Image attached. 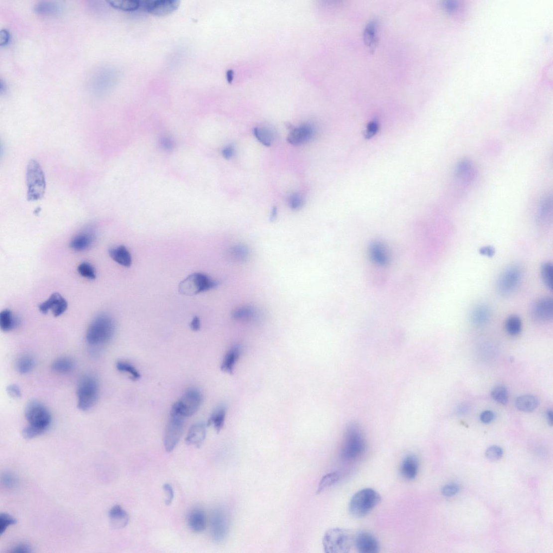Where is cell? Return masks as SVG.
I'll use <instances>...</instances> for the list:
<instances>
[{
	"label": "cell",
	"instance_id": "obj_1",
	"mask_svg": "<svg viewBox=\"0 0 553 553\" xmlns=\"http://www.w3.org/2000/svg\"><path fill=\"white\" fill-rule=\"evenodd\" d=\"M25 417L28 425L23 431V436L30 440L45 432L52 423V416L46 408L39 402H30L25 410Z\"/></svg>",
	"mask_w": 553,
	"mask_h": 553
},
{
	"label": "cell",
	"instance_id": "obj_2",
	"mask_svg": "<svg viewBox=\"0 0 553 553\" xmlns=\"http://www.w3.org/2000/svg\"><path fill=\"white\" fill-rule=\"evenodd\" d=\"M115 332V324L111 318L106 315L96 317L89 327L86 339L89 344L101 346L109 342Z\"/></svg>",
	"mask_w": 553,
	"mask_h": 553
},
{
	"label": "cell",
	"instance_id": "obj_3",
	"mask_svg": "<svg viewBox=\"0 0 553 553\" xmlns=\"http://www.w3.org/2000/svg\"><path fill=\"white\" fill-rule=\"evenodd\" d=\"M355 536L347 530L335 528L327 531L323 538L324 552L327 553H347L354 545Z\"/></svg>",
	"mask_w": 553,
	"mask_h": 553
},
{
	"label": "cell",
	"instance_id": "obj_4",
	"mask_svg": "<svg viewBox=\"0 0 553 553\" xmlns=\"http://www.w3.org/2000/svg\"><path fill=\"white\" fill-rule=\"evenodd\" d=\"M380 495L374 489L364 488L356 493L349 504V511L355 518L366 516L380 503Z\"/></svg>",
	"mask_w": 553,
	"mask_h": 553
},
{
	"label": "cell",
	"instance_id": "obj_5",
	"mask_svg": "<svg viewBox=\"0 0 553 553\" xmlns=\"http://www.w3.org/2000/svg\"><path fill=\"white\" fill-rule=\"evenodd\" d=\"M27 198L30 201L42 199L46 192V183L43 170L39 162L31 160L26 171Z\"/></svg>",
	"mask_w": 553,
	"mask_h": 553
},
{
	"label": "cell",
	"instance_id": "obj_6",
	"mask_svg": "<svg viewBox=\"0 0 553 553\" xmlns=\"http://www.w3.org/2000/svg\"><path fill=\"white\" fill-rule=\"evenodd\" d=\"M78 408L82 411L90 410L96 404L99 395V386L92 375L82 376L78 381L77 390Z\"/></svg>",
	"mask_w": 553,
	"mask_h": 553
},
{
	"label": "cell",
	"instance_id": "obj_7",
	"mask_svg": "<svg viewBox=\"0 0 553 553\" xmlns=\"http://www.w3.org/2000/svg\"><path fill=\"white\" fill-rule=\"evenodd\" d=\"M202 402L203 396L199 390L196 388L189 389L173 404L171 409L170 415L180 416L184 418L192 417L198 412Z\"/></svg>",
	"mask_w": 553,
	"mask_h": 553
},
{
	"label": "cell",
	"instance_id": "obj_8",
	"mask_svg": "<svg viewBox=\"0 0 553 553\" xmlns=\"http://www.w3.org/2000/svg\"><path fill=\"white\" fill-rule=\"evenodd\" d=\"M365 449L364 437L358 425H349L346 432L345 442L342 451V456L346 460L358 458Z\"/></svg>",
	"mask_w": 553,
	"mask_h": 553
},
{
	"label": "cell",
	"instance_id": "obj_9",
	"mask_svg": "<svg viewBox=\"0 0 553 553\" xmlns=\"http://www.w3.org/2000/svg\"><path fill=\"white\" fill-rule=\"evenodd\" d=\"M217 281L204 273H194L184 279L179 284L180 293L186 296H194L218 287Z\"/></svg>",
	"mask_w": 553,
	"mask_h": 553
},
{
	"label": "cell",
	"instance_id": "obj_10",
	"mask_svg": "<svg viewBox=\"0 0 553 553\" xmlns=\"http://www.w3.org/2000/svg\"><path fill=\"white\" fill-rule=\"evenodd\" d=\"M184 425L185 418L170 415L164 436V445L167 452H173L179 444L183 434Z\"/></svg>",
	"mask_w": 553,
	"mask_h": 553
},
{
	"label": "cell",
	"instance_id": "obj_11",
	"mask_svg": "<svg viewBox=\"0 0 553 553\" xmlns=\"http://www.w3.org/2000/svg\"><path fill=\"white\" fill-rule=\"evenodd\" d=\"M522 278V271L519 266H510L502 273L497 284L499 294L503 296H508L516 291Z\"/></svg>",
	"mask_w": 553,
	"mask_h": 553
},
{
	"label": "cell",
	"instance_id": "obj_12",
	"mask_svg": "<svg viewBox=\"0 0 553 553\" xmlns=\"http://www.w3.org/2000/svg\"><path fill=\"white\" fill-rule=\"evenodd\" d=\"M226 513L221 508L215 509L211 517V534L213 541L221 544L226 540L229 529Z\"/></svg>",
	"mask_w": 553,
	"mask_h": 553
},
{
	"label": "cell",
	"instance_id": "obj_13",
	"mask_svg": "<svg viewBox=\"0 0 553 553\" xmlns=\"http://www.w3.org/2000/svg\"><path fill=\"white\" fill-rule=\"evenodd\" d=\"M531 314L532 319L538 322H549L553 320V301L550 297L539 299L532 305Z\"/></svg>",
	"mask_w": 553,
	"mask_h": 553
},
{
	"label": "cell",
	"instance_id": "obj_14",
	"mask_svg": "<svg viewBox=\"0 0 553 553\" xmlns=\"http://www.w3.org/2000/svg\"><path fill=\"white\" fill-rule=\"evenodd\" d=\"M67 308V301L58 292H54L51 295L47 300L41 303L39 306V309L41 314L46 315L51 311L55 317L62 315L66 312Z\"/></svg>",
	"mask_w": 553,
	"mask_h": 553
},
{
	"label": "cell",
	"instance_id": "obj_15",
	"mask_svg": "<svg viewBox=\"0 0 553 553\" xmlns=\"http://www.w3.org/2000/svg\"><path fill=\"white\" fill-rule=\"evenodd\" d=\"M179 0H156L146 3V9L150 14L156 16L168 15L179 8Z\"/></svg>",
	"mask_w": 553,
	"mask_h": 553
},
{
	"label": "cell",
	"instance_id": "obj_16",
	"mask_svg": "<svg viewBox=\"0 0 553 553\" xmlns=\"http://www.w3.org/2000/svg\"><path fill=\"white\" fill-rule=\"evenodd\" d=\"M354 545L360 553H376L380 549L377 539L368 532H361L355 536Z\"/></svg>",
	"mask_w": 553,
	"mask_h": 553
},
{
	"label": "cell",
	"instance_id": "obj_17",
	"mask_svg": "<svg viewBox=\"0 0 553 553\" xmlns=\"http://www.w3.org/2000/svg\"><path fill=\"white\" fill-rule=\"evenodd\" d=\"M207 427V423L202 422L192 425L186 438V443L197 448L201 447L206 438Z\"/></svg>",
	"mask_w": 553,
	"mask_h": 553
},
{
	"label": "cell",
	"instance_id": "obj_18",
	"mask_svg": "<svg viewBox=\"0 0 553 553\" xmlns=\"http://www.w3.org/2000/svg\"><path fill=\"white\" fill-rule=\"evenodd\" d=\"M314 135V130L309 124H304L292 130L288 137V141L292 145H300L307 143Z\"/></svg>",
	"mask_w": 553,
	"mask_h": 553
},
{
	"label": "cell",
	"instance_id": "obj_19",
	"mask_svg": "<svg viewBox=\"0 0 553 553\" xmlns=\"http://www.w3.org/2000/svg\"><path fill=\"white\" fill-rule=\"evenodd\" d=\"M242 352L241 347L239 345H236L231 347L224 355L221 365L222 371L232 374L237 361L240 357Z\"/></svg>",
	"mask_w": 553,
	"mask_h": 553
},
{
	"label": "cell",
	"instance_id": "obj_20",
	"mask_svg": "<svg viewBox=\"0 0 553 553\" xmlns=\"http://www.w3.org/2000/svg\"><path fill=\"white\" fill-rule=\"evenodd\" d=\"M190 529L195 533H201L206 529L207 517L204 511L200 508H194L188 516Z\"/></svg>",
	"mask_w": 553,
	"mask_h": 553
},
{
	"label": "cell",
	"instance_id": "obj_21",
	"mask_svg": "<svg viewBox=\"0 0 553 553\" xmlns=\"http://www.w3.org/2000/svg\"><path fill=\"white\" fill-rule=\"evenodd\" d=\"M419 468V462L415 455L406 456L402 461L400 472L404 477L408 480L416 478Z\"/></svg>",
	"mask_w": 553,
	"mask_h": 553
},
{
	"label": "cell",
	"instance_id": "obj_22",
	"mask_svg": "<svg viewBox=\"0 0 553 553\" xmlns=\"http://www.w3.org/2000/svg\"><path fill=\"white\" fill-rule=\"evenodd\" d=\"M109 516L112 526L116 529L124 528L129 523V514L118 505L111 508Z\"/></svg>",
	"mask_w": 553,
	"mask_h": 553
},
{
	"label": "cell",
	"instance_id": "obj_23",
	"mask_svg": "<svg viewBox=\"0 0 553 553\" xmlns=\"http://www.w3.org/2000/svg\"><path fill=\"white\" fill-rule=\"evenodd\" d=\"M109 254L111 259L120 265L129 268L132 264L131 254L124 245L111 248L109 250Z\"/></svg>",
	"mask_w": 553,
	"mask_h": 553
},
{
	"label": "cell",
	"instance_id": "obj_24",
	"mask_svg": "<svg viewBox=\"0 0 553 553\" xmlns=\"http://www.w3.org/2000/svg\"><path fill=\"white\" fill-rule=\"evenodd\" d=\"M227 414V409L225 405H221L213 412L207 423L208 427L213 426L219 433L223 429Z\"/></svg>",
	"mask_w": 553,
	"mask_h": 553
},
{
	"label": "cell",
	"instance_id": "obj_25",
	"mask_svg": "<svg viewBox=\"0 0 553 553\" xmlns=\"http://www.w3.org/2000/svg\"><path fill=\"white\" fill-rule=\"evenodd\" d=\"M94 241V236L91 233L83 232L76 235L70 242L69 246L74 251H82L90 247Z\"/></svg>",
	"mask_w": 553,
	"mask_h": 553
},
{
	"label": "cell",
	"instance_id": "obj_26",
	"mask_svg": "<svg viewBox=\"0 0 553 553\" xmlns=\"http://www.w3.org/2000/svg\"><path fill=\"white\" fill-rule=\"evenodd\" d=\"M491 317V309L485 305H480L472 310L471 319L474 325L483 326L488 322Z\"/></svg>",
	"mask_w": 553,
	"mask_h": 553
},
{
	"label": "cell",
	"instance_id": "obj_27",
	"mask_svg": "<svg viewBox=\"0 0 553 553\" xmlns=\"http://www.w3.org/2000/svg\"><path fill=\"white\" fill-rule=\"evenodd\" d=\"M20 321L10 310L5 309L0 314V327L4 332H9L16 328Z\"/></svg>",
	"mask_w": 553,
	"mask_h": 553
},
{
	"label": "cell",
	"instance_id": "obj_28",
	"mask_svg": "<svg viewBox=\"0 0 553 553\" xmlns=\"http://www.w3.org/2000/svg\"><path fill=\"white\" fill-rule=\"evenodd\" d=\"M363 35L367 47L371 49L376 47L378 42V24L376 20L368 22L365 27Z\"/></svg>",
	"mask_w": 553,
	"mask_h": 553
},
{
	"label": "cell",
	"instance_id": "obj_29",
	"mask_svg": "<svg viewBox=\"0 0 553 553\" xmlns=\"http://www.w3.org/2000/svg\"><path fill=\"white\" fill-rule=\"evenodd\" d=\"M517 408L524 412H532L535 411L539 405V400L537 397L531 395L521 396L516 399Z\"/></svg>",
	"mask_w": 553,
	"mask_h": 553
},
{
	"label": "cell",
	"instance_id": "obj_30",
	"mask_svg": "<svg viewBox=\"0 0 553 553\" xmlns=\"http://www.w3.org/2000/svg\"><path fill=\"white\" fill-rule=\"evenodd\" d=\"M228 255L234 262L243 263L249 259L250 251L247 246L237 244L231 246L228 251Z\"/></svg>",
	"mask_w": 553,
	"mask_h": 553
},
{
	"label": "cell",
	"instance_id": "obj_31",
	"mask_svg": "<svg viewBox=\"0 0 553 553\" xmlns=\"http://www.w3.org/2000/svg\"><path fill=\"white\" fill-rule=\"evenodd\" d=\"M255 308L247 305H243L235 309L232 313V319L238 322L250 321L255 317Z\"/></svg>",
	"mask_w": 553,
	"mask_h": 553
},
{
	"label": "cell",
	"instance_id": "obj_32",
	"mask_svg": "<svg viewBox=\"0 0 553 553\" xmlns=\"http://www.w3.org/2000/svg\"><path fill=\"white\" fill-rule=\"evenodd\" d=\"M473 167L471 162L468 160L462 161L456 167V175L460 179L467 182L471 181L474 177Z\"/></svg>",
	"mask_w": 553,
	"mask_h": 553
},
{
	"label": "cell",
	"instance_id": "obj_33",
	"mask_svg": "<svg viewBox=\"0 0 553 553\" xmlns=\"http://www.w3.org/2000/svg\"><path fill=\"white\" fill-rule=\"evenodd\" d=\"M73 360L67 357H61L55 360L52 364L53 370L58 373L66 374L72 372L74 368Z\"/></svg>",
	"mask_w": 553,
	"mask_h": 553
},
{
	"label": "cell",
	"instance_id": "obj_34",
	"mask_svg": "<svg viewBox=\"0 0 553 553\" xmlns=\"http://www.w3.org/2000/svg\"><path fill=\"white\" fill-rule=\"evenodd\" d=\"M35 11L37 13L42 15H53L59 13L61 8L60 5L55 2L41 1L35 5Z\"/></svg>",
	"mask_w": 553,
	"mask_h": 553
},
{
	"label": "cell",
	"instance_id": "obj_35",
	"mask_svg": "<svg viewBox=\"0 0 553 553\" xmlns=\"http://www.w3.org/2000/svg\"><path fill=\"white\" fill-rule=\"evenodd\" d=\"M107 3L113 8L127 11L136 10L140 6V2L136 0H111Z\"/></svg>",
	"mask_w": 553,
	"mask_h": 553
},
{
	"label": "cell",
	"instance_id": "obj_36",
	"mask_svg": "<svg viewBox=\"0 0 553 553\" xmlns=\"http://www.w3.org/2000/svg\"><path fill=\"white\" fill-rule=\"evenodd\" d=\"M505 328L506 332L510 335H517L522 330V321L518 316H510L506 321Z\"/></svg>",
	"mask_w": 553,
	"mask_h": 553
},
{
	"label": "cell",
	"instance_id": "obj_37",
	"mask_svg": "<svg viewBox=\"0 0 553 553\" xmlns=\"http://www.w3.org/2000/svg\"><path fill=\"white\" fill-rule=\"evenodd\" d=\"M341 474L339 472H331L324 475L318 487L317 493L320 494L327 488L334 485L339 480Z\"/></svg>",
	"mask_w": 553,
	"mask_h": 553
},
{
	"label": "cell",
	"instance_id": "obj_38",
	"mask_svg": "<svg viewBox=\"0 0 553 553\" xmlns=\"http://www.w3.org/2000/svg\"><path fill=\"white\" fill-rule=\"evenodd\" d=\"M553 201L551 197H548L542 202L538 213V220L541 223L548 221L552 215Z\"/></svg>",
	"mask_w": 553,
	"mask_h": 553
},
{
	"label": "cell",
	"instance_id": "obj_39",
	"mask_svg": "<svg viewBox=\"0 0 553 553\" xmlns=\"http://www.w3.org/2000/svg\"><path fill=\"white\" fill-rule=\"evenodd\" d=\"M117 369L120 372L128 374L130 379L133 381H137L141 378L140 373L129 362L125 361H119L116 364Z\"/></svg>",
	"mask_w": 553,
	"mask_h": 553
},
{
	"label": "cell",
	"instance_id": "obj_40",
	"mask_svg": "<svg viewBox=\"0 0 553 553\" xmlns=\"http://www.w3.org/2000/svg\"><path fill=\"white\" fill-rule=\"evenodd\" d=\"M253 133L258 140L267 147H270L274 140L272 132L265 128H256L254 129Z\"/></svg>",
	"mask_w": 553,
	"mask_h": 553
},
{
	"label": "cell",
	"instance_id": "obj_41",
	"mask_svg": "<svg viewBox=\"0 0 553 553\" xmlns=\"http://www.w3.org/2000/svg\"><path fill=\"white\" fill-rule=\"evenodd\" d=\"M17 369L21 374H27L34 369L35 360L29 355H24L19 358L16 364Z\"/></svg>",
	"mask_w": 553,
	"mask_h": 553
},
{
	"label": "cell",
	"instance_id": "obj_42",
	"mask_svg": "<svg viewBox=\"0 0 553 553\" xmlns=\"http://www.w3.org/2000/svg\"><path fill=\"white\" fill-rule=\"evenodd\" d=\"M491 397L496 402L506 405L508 401V391L505 386L499 385L494 387L491 392Z\"/></svg>",
	"mask_w": 553,
	"mask_h": 553
},
{
	"label": "cell",
	"instance_id": "obj_43",
	"mask_svg": "<svg viewBox=\"0 0 553 553\" xmlns=\"http://www.w3.org/2000/svg\"><path fill=\"white\" fill-rule=\"evenodd\" d=\"M553 266L551 263H546L542 267L541 275L546 287L553 290Z\"/></svg>",
	"mask_w": 553,
	"mask_h": 553
},
{
	"label": "cell",
	"instance_id": "obj_44",
	"mask_svg": "<svg viewBox=\"0 0 553 553\" xmlns=\"http://www.w3.org/2000/svg\"><path fill=\"white\" fill-rule=\"evenodd\" d=\"M79 274L83 277L94 280L97 278V272L94 267L90 263L83 262L78 268Z\"/></svg>",
	"mask_w": 553,
	"mask_h": 553
},
{
	"label": "cell",
	"instance_id": "obj_45",
	"mask_svg": "<svg viewBox=\"0 0 553 553\" xmlns=\"http://www.w3.org/2000/svg\"><path fill=\"white\" fill-rule=\"evenodd\" d=\"M372 256L375 261L380 264H384L387 262V256L385 250L380 244H375L372 246Z\"/></svg>",
	"mask_w": 553,
	"mask_h": 553
},
{
	"label": "cell",
	"instance_id": "obj_46",
	"mask_svg": "<svg viewBox=\"0 0 553 553\" xmlns=\"http://www.w3.org/2000/svg\"><path fill=\"white\" fill-rule=\"evenodd\" d=\"M16 523V519L6 513L0 515V535L2 536L8 526Z\"/></svg>",
	"mask_w": 553,
	"mask_h": 553
},
{
	"label": "cell",
	"instance_id": "obj_47",
	"mask_svg": "<svg viewBox=\"0 0 553 553\" xmlns=\"http://www.w3.org/2000/svg\"><path fill=\"white\" fill-rule=\"evenodd\" d=\"M504 454L503 450L497 446L488 448L486 452V456L489 460H497L501 458Z\"/></svg>",
	"mask_w": 553,
	"mask_h": 553
},
{
	"label": "cell",
	"instance_id": "obj_48",
	"mask_svg": "<svg viewBox=\"0 0 553 553\" xmlns=\"http://www.w3.org/2000/svg\"><path fill=\"white\" fill-rule=\"evenodd\" d=\"M289 203L291 209L297 211L301 209L304 205L303 196L300 194H294L290 196Z\"/></svg>",
	"mask_w": 553,
	"mask_h": 553
},
{
	"label": "cell",
	"instance_id": "obj_49",
	"mask_svg": "<svg viewBox=\"0 0 553 553\" xmlns=\"http://www.w3.org/2000/svg\"><path fill=\"white\" fill-rule=\"evenodd\" d=\"M163 490L166 495V499L165 500V504L167 506H169L173 503L174 499V491L173 487L170 484L167 483L163 486Z\"/></svg>",
	"mask_w": 553,
	"mask_h": 553
},
{
	"label": "cell",
	"instance_id": "obj_50",
	"mask_svg": "<svg viewBox=\"0 0 553 553\" xmlns=\"http://www.w3.org/2000/svg\"><path fill=\"white\" fill-rule=\"evenodd\" d=\"M378 129L379 125L378 122L376 121V120H372V121L368 123L367 126L365 137L366 138H371L376 134Z\"/></svg>",
	"mask_w": 553,
	"mask_h": 553
},
{
	"label": "cell",
	"instance_id": "obj_51",
	"mask_svg": "<svg viewBox=\"0 0 553 553\" xmlns=\"http://www.w3.org/2000/svg\"><path fill=\"white\" fill-rule=\"evenodd\" d=\"M459 487L455 484H449L442 489V494L446 497H452L459 492Z\"/></svg>",
	"mask_w": 553,
	"mask_h": 553
},
{
	"label": "cell",
	"instance_id": "obj_52",
	"mask_svg": "<svg viewBox=\"0 0 553 553\" xmlns=\"http://www.w3.org/2000/svg\"><path fill=\"white\" fill-rule=\"evenodd\" d=\"M3 484L7 487H14L17 484L15 476L10 473H6L2 476Z\"/></svg>",
	"mask_w": 553,
	"mask_h": 553
},
{
	"label": "cell",
	"instance_id": "obj_53",
	"mask_svg": "<svg viewBox=\"0 0 553 553\" xmlns=\"http://www.w3.org/2000/svg\"><path fill=\"white\" fill-rule=\"evenodd\" d=\"M494 418V413L490 410H486L481 413L480 416V421L484 424L491 423Z\"/></svg>",
	"mask_w": 553,
	"mask_h": 553
},
{
	"label": "cell",
	"instance_id": "obj_54",
	"mask_svg": "<svg viewBox=\"0 0 553 553\" xmlns=\"http://www.w3.org/2000/svg\"><path fill=\"white\" fill-rule=\"evenodd\" d=\"M8 395L12 398H18L21 397V392L19 387L15 384L9 385L7 387Z\"/></svg>",
	"mask_w": 553,
	"mask_h": 553
},
{
	"label": "cell",
	"instance_id": "obj_55",
	"mask_svg": "<svg viewBox=\"0 0 553 553\" xmlns=\"http://www.w3.org/2000/svg\"><path fill=\"white\" fill-rule=\"evenodd\" d=\"M10 38L9 31L6 29H1L0 31V46L2 47L7 45L9 41Z\"/></svg>",
	"mask_w": 553,
	"mask_h": 553
},
{
	"label": "cell",
	"instance_id": "obj_56",
	"mask_svg": "<svg viewBox=\"0 0 553 553\" xmlns=\"http://www.w3.org/2000/svg\"><path fill=\"white\" fill-rule=\"evenodd\" d=\"M31 552V549L29 546L25 544L17 545L11 551V553H30Z\"/></svg>",
	"mask_w": 553,
	"mask_h": 553
},
{
	"label": "cell",
	"instance_id": "obj_57",
	"mask_svg": "<svg viewBox=\"0 0 553 553\" xmlns=\"http://www.w3.org/2000/svg\"><path fill=\"white\" fill-rule=\"evenodd\" d=\"M479 252L482 255L492 257L494 255L495 250L493 247L486 246L481 247L479 250Z\"/></svg>",
	"mask_w": 553,
	"mask_h": 553
},
{
	"label": "cell",
	"instance_id": "obj_58",
	"mask_svg": "<svg viewBox=\"0 0 553 553\" xmlns=\"http://www.w3.org/2000/svg\"><path fill=\"white\" fill-rule=\"evenodd\" d=\"M191 329L194 332H198L201 329V321L198 317H195L190 324Z\"/></svg>",
	"mask_w": 553,
	"mask_h": 553
},
{
	"label": "cell",
	"instance_id": "obj_59",
	"mask_svg": "<svg viewBox=\"0 0 553 553\" xmlns=\"http://www.w3.org/2000/svg\"><path fill=\"white\" fill-rule=\"evenodd\" d=\"M234 155V149L231 146H228L223 150V155L226 159H230Z\"/></svg>",
	"mask_w": 553,
	"mask_h": 553
},
{
	"label": "cell",
	"instance_id": "obj_60",
	"mask_svg": "<svg viewBox=\"0 0 553 553\" xmlns=\"http://www.w3.org/2000/svg\"><path fill=\"white\" fill-rule=\"evenodd\" d=\"M162 145L165 148L169 149L173 145V143H171L170 139L165 138L163 141Z\"/></svg>",
	"mask_w": 553,
	"mask_h": 553
},
{
	"label": "cell",
	"instance_id": "obj_61",
	"mask_svg": "<svg viewBox=\"0 0 553 553\" xmlns=\"http://www.w3.org/2000/svg\"><path fill=\"white\" fill-rule=\"evenodd\" d=\"M546 416H547V419H548V422L549 424L551 426H552L553 425V411L552 410H549L548 411V412H547Z\"/></svg>",
	"mask_w": 553,
	"mask_h": 553
},
{
	"label": "cell",
	"instance_id": "obj_62",
	"mask_svg": "<svg viewBox=\"0 0 553 553\" xmlns=\"http://www.w3.org/2000/svg\"><path fill=\"white\" fill-rule=\"evenodd\" d=\"M277 209L276 207H273L272 208L271 215V221H274L275 220H276V219L277 218Z\"/></svg>",
	"mask_w": 553,
	"mask_h": 553
},
{
	"label": "cell",
	"instance_id": "obj_63",
	"mask_svg": "<svg viewBox=\"0 0 553 553\" xmlns=\"http://www.w3.org/2000/svg\"><path fill=\"white\" fill-rule=\"evenodd\" d=\"M227 78L228 82H231L232 79V73L231 71H228L227 74Z\"/></svg>",
	"mask_w": 553,
	"mask_h": 553
}]
</instances>
